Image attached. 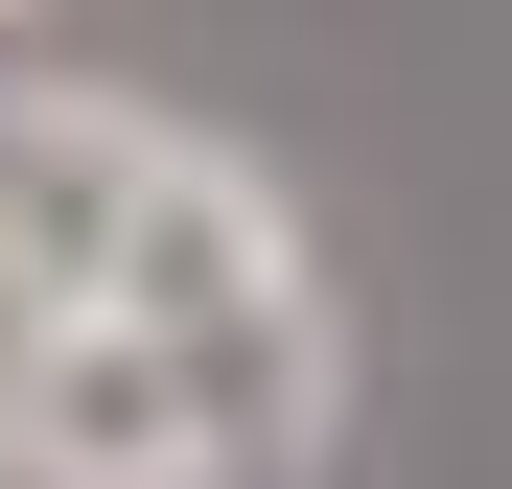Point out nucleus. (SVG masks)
Instances as JSON below:
<instances>
[{
    "instance_id": "7ed1b4c3",
    "label": "nucleus",
    "mask_w": 512,
    "mask_h": 489,
    "mask_svg": "<svg viewBox=\"0 0 512 489\" xmlns=\"http://www.w3.org/2000/svg\"><path fill=\"white\" fill-rule=\"evenodd\" d=\"M117 303H140V326H233V303H303V233L256 210L233 163H187V140H163V163H140V233H117Z\"/></svg>"
},
{
    "instance_id": "f03ea898",
    "label": "nucleus",
    "mask_w": 512,
    "mask_h": 489,
    "mask_svg": "<svg viewBox=\"0 0 512 489\" xmlns=\"http://www.w3.org/2000/svg\"><path fill=\"white\" fill-rule=\"evenodd\" d=\"M140 163H163V117H117V94H0V280L24 303H117Z\"/></svg>"
},
{
    "instance_id": "f257e3e1",
    "label": "nucleus",
    "mask_w": 512,
    "mask_h": 489,
    "mask_svg": "<svg viewBox=\"0 0 512 489\" xmlns=\"http://www.w3.org/2000/svg\"><path fill=\"white\" fill-rule=\"evenodd\" d=\"M0 489H233L210 466V396L140 303H24L0 350Z\"/></svg>"
}]
</instances>
